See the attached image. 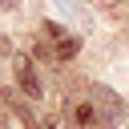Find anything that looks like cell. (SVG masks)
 Masks as SVG:
<instances>
[{"label":"cell","mask_w":129,"mask_h":129,"mask_svg":"<svg viewBox=\"0 0 129 129\" xmlns=\"http://www.w3.org/2000/svg\"><path fill=\"white\" fill-rule=\"evenodd\" d=\"M0 4H4V8H16V4H20V0H0Z\"/></svg>","instance_id":"cell-6"},{"label":"cell","mask_w":129,"mask_h":129,"mask_svg":"<svg viewBox=\"0 0 129 129\" xmlns=\"http://www.w3.org/2000/svg\"><path fill=\"white\" fill-rule=\"evenodd\" d=\"M0 129H8V121H4V117H0Z\"/></svg>","instance_id":"cell-7"},{"label":"cell","mask_w":129,"mask_h":129,"mask_svg":"<svg viewBox=\"0 0 129 129\" xmlns=\"http://www.w3.org/2000/svg\"><path fill=\"white\" fill-rule=\"evenodd\" d=\"M77 121L81 125H93L97 121V105H77Z\"/></svg>","instance_id":"cell-5"},{"label":"cell","mask_w":129,"mask_h":129,"mask_svg":"<svg viewBox=\"0 0 129 129\" xmlns=\"http://www.w3.org/2000/svg\"><path fill=\"white\" fill-rule=\"evenodd\" d=\"M77 48H81V44H77L73 36H64V40H56V56H60V60H64V56H77Z\"/></svg>","instance_id":"cell-4"},{"label":"cell","mask_w":129,"mask_h":129,"mask_svg":"<svg viewBox=\"0 0 129 129\" xmlns=\"http://www.w3.org/2000/svg\"><path fill=\"white\" fill-rule=\"evenodd\" d=\"M0 97H4V105H8V109H12L16 117H20V121H24V129H40V121H36V117H32V109H28L24 101H20V93H12V89H4Z\"/></svg>","instance_id":"cell-3"},{"label":"cell","mask_w":129,"mask_h":129,"mask_svg":"<svg viewBox=\"0 0 129 129\" xmlns=\"http://www.w3.org/2000/svg\"><path fill=\"white\" fill-rule=\"evenodd\" d=\"M12 73H16V85H20V93H24V97H40V81H36V73H32V60H28V56H16V60H12Z\"/></svg>","instance_id":"cell-2"},{"label":"cell","mask_w":129,"mask_h":129,"mask_svg":"<svg viewBox=\"0 0 129 129\" xmlns=\"http://www.w3.org/2000/svg\"><path fill=\"white\" fill-rule=\"evenodd\" d=\"M93 105H97V125H101V129L121 125V117H125V101H121L109 85H97V89H93Z\"/></svg>","instance_id":"cell-1"}]
</instances>
